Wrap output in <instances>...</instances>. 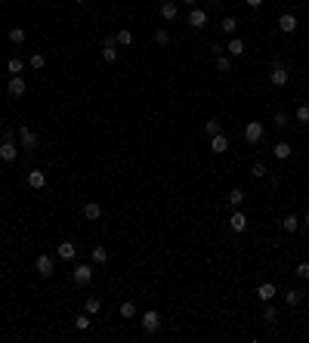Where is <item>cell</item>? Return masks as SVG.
I'll return each instance as SVG.
<instances>
[{
	"mask_svg": "<svg viewBox=\"0 0 309 343\" xmlns=\"http://www.w3.org/2000/svg\"><path fill=\"white\" fill-rule=\"evenodd\" d=\"M211 152H213V155H226V152H229V136H223V133L211 136Z\"/></svg>",
	"mask_w": 309,
	"mask_h": 343,
	"instance_id": "obj_13",
	"label": "cell"
},
{
	"mask_svg": "<svg viewBox=\"0 0 309 343\" xmlns=\"http://www.w3.org/2000/svg\"><path fill=\"white\" fill-rule=\"evenodd\" d=\"M90 257H93V263H105L108 260V250L105 247H93V250H90Z\"/></svg>",
	"mask_w": 309,
	"mask_h": 343,
	"instance_id": "obj_31",
	"label": "cell"
},
{
	"mask_svg": "<svg viewBox=\"0 0 309 343\" xmlns=\"http://www.w3.org/2000/svg\"><path fill=\"white\" fill-rule=\"evenodd\" d=\"M83 309H87L90 315H96L99 309H102V300H99V297H87V303H83Z\"/></svg>",
	"mask_w": 309,
	"mask_h": 343,
	"instance_id": "obj_25",
	"label": "cell"
},
{
	"mask_svg": "<svg viewBox=\"0 0 309 343\" xmlns=\"http://www.w3.org/2000/svg\"><path fill=\"white\" fill-rule=\"evenodd\" d=\"M226 53L232 56V59H235V56H241V53H244V40H241V37H229V47H226Z\"/></svg>",
	"mask_w": 309,
	"mask_h": 343,
	"instance_id": "obj_20",
	"label": "cell"
},
{
	"mask_svg": "<svg viewBox=\"0 0 309 343\" xmlns=\"http://www.w3.org/2000/svg\"><path fill=\"white\" fill-rule=\"evenodd\" d=\"M207 3H211V6H220V3H223V0H207Z\"/></svg>",
	"mask_w": 309,
	"mask_h": 343,
	"instance_id": "obj_45",
	"label": "cell"
},
{
	"mask_svg": "<svg viewBox=\"0 0 309 343\" xmlns=\"http://www.w3.org/2000/svg\"><path fill=\"white\" fill-rule=\"evenodd\" d=\"M278 31H281V34H294V31H297V16L294 13L278 16Z\"/></svg>",
	"mask_w": 309,
	"mask_h": 343,
	"instance_id": "obj_9",
	"label": "cell"
},
{
	"mask_svg": "<svg viewBox=\"0 0 309 343\" xmlns=\"http://www.w3.org/2000/svg\"><path fill=\"white\" fill-rule=\"evenodd\" d=\"M229 207H238L241 201H244V192H241V189H229Z\"/></svg>",
	"mask_w": 309,
	"mask_h": 343,
	"instance_id": "obj_26",
	"label": "cell"
},
{
	"mask_svg": "<svg viewBox=\"0 0 309 343\" xmlns=\"http://www.w3.org/2000/svg\"><path fill=\"white\" fill-rule=\"evenodd\" d=\"M114 40H118V47H130L133 44V31L130 28H121L118 34H114Z\"/></svg>",
	"mask_w": 309,
	"mask_h": 343,
	"instance_id": "obj_24",
	"label": "cell"
},
{
	"mask_svg": "<svg viewBox=\"0 0 309 343\" xmlns=\"http://www.w3.org/2000/svg\"><path fill=\"white\" fill-rule=\"evenodd\" d=\"M155 44H161V47H164V44H170V34H167L164 28H158V31H155Z\"/></svg>",
	"mask_w": 309,
	"mask_h": 343,
	"instance_id": "obj_36",
	"label": "cell"
},
{
	"mask_svg": "<svg viewBox=\"0 0 309 343\" xmlns=\"http://www.w3.org/2000/svg\"><path fill=\"white\" fill-rule=\"evenodd\" d=\"M275 294H278V288H275L272 281H263L260 288H257V297H260L263 303H272V297H275Z\"/></svg>",
	"mask_w": 309,
	"mask_h": 343,
	"instance_id": "obj_14",
	"label": "cell"
},
{
	"mask_svg": "<svg viewBox=\"0 0 309 343\" xmlns=\"http://www.w3.org/2000/svg\"><path fill=\"white\" fill-rule=\"evenodd\" d=\"M16 158H19V146H16L13 139H3V142H0V161H3V164H13Z\"/></svg>",
	"mask_w": 309,
	"mask_h": 343,
	"instance_id": "obj_4",
	"label": "cell"
},
{
	"mask_svg": "<svg viewBox=\"0 0 309 343\" xmlns=\"http://www.w3.org/2000/svg\"><path fill=\"white\" fill-rule=\"evenodd\" d=\"M90 325H93V322H90V312H83V315H78V319H74V328H78V331H87Z\"/></svg>",
	"mask_w": 309,
	"mask_h": 343,
	"instance_id": "obj_30",
	"label": "cell"
},
{
	"mask_svg": "<svg viewBox=\"0 0 309 343\" xmlns=\"http://www.w3.org/2000/svg\"><path fill=\"white\" fill-rule=\"evenodd\" d=\"M28 186H31V189H44V186H47V177H44L40 170H31V173H28Z\"/></svg>",
	"mask_w": 309,
	"mask_h": 343,
	"instance_id": "obj_22",
	"label": "cell"
},
{
	"mask_svg": "<svg viewBox=\"0 0 309 343\" xmlns=\"http://www.w3.org/2000/svg\"><path fill=\"white\" fill-rule=\"evenodd\" d=\"M291 152H294V148H291V142H275V146H272V155H275V161H288V158H291Z\"/></svg>",
	"mask_w": 309,
	"mask_h": 343,
	"instance_id": "obj_17",
	"label": "cell"
},
{
	"mask_svg": "<svg viewBox=\"0 0 309 343\" xmlns=\"http://www.w3.org/2000/svg\"><path fill=\"white\" fill-rule=\"evenodd\" d=\"M74 3H87V0H74Z\"/></svg>",
	"mask_w": 309,
	"mask_h": 343,
	"instance_id": "obj_46",
	"label": "cell"
},
{
	"mask_svg": "<svg viewBox=\"0 0 309 343\" xmlns=\"http://www.w3.org/2000/svg\"><path fill=\"white\" fill-rule=\"evenodd\" d=\"M229 59L232 56H216V71H229Z\"/></svg>",
	"mask_w": 309,
	"mask_h": 343,
	"instance_id": "obj_38",
	"label": "cell"
},
{
	"mask_svg": "<svg viewBox=\"0 0 309 343\" xmlns=\"http://www.w3.org/2000/svg\"><path fill=\"white\" fill-rule=\"evenodd\" d=\"M204 133H207V136H216V133H223V124L216 121V118H211V121L204 124Z\"/></svg>",
	"mask_w": 309,
	"mask_h": 343,
	"instance_id": "obj_27",
	"label": "cell"
},
{
	"mask_svg": "<svg viewBox=\"0 0 309 343\" xmlns=\"http://www.w3.org/2000/svg\"><path fill=\"white\" fill-rule=\"evenodd\" d=\"M71 281H74V284H90V281H93V266L78 263V266L71 269Z\"/></svg>",
	"mask_w": 309,
	"mask_h": 343,
	"instance_id": "obj_3",
	"label": "cell"
},
{
	"mask_svg": "<svg viewBox=\"0 0 309 343\" xmlns=\"http://www.w3.org/2000/svg\"><path fill=\"white\" fill-rule=\"evenodd\" d=\"M118 312L124 315V319H133V315H136V306H133L130 300H127V303H121V309H118Z\"/></svg>",
	"mask_w": 309,
	"mask_h": 343,
	"instance_id": "obj_33",
	"label": "cell"
},
{
	"mask_svg": "<svg viewBox=\"0 0 309 343\" xmlns=\"http://www.w3.org/2000/svg\"><path fill=\"white\" fill-rule=\"evenodd\" d=\"M297 121H300V124H309V105H306V102L297 108Z\"/></svg>",
	"mask_w": 309,
	"mask_h": 343,
	"instance_id": "obj_35",
	"label": "cell"
},
{
	"mask_svg": "<svg viewBox=\"0 0 309 343\" xmlns=\"http://www.w3.org/2000/svg\"><path fill=\"white\" fill-rule=\"evenodd\" d=\"M143 331L146 334H155L158 328H161V312H155V309H148V312H143Z\"/></svg>",
	"mask_w": 309,
	"mask_h": 343,
	"instance_id": "obj_5",
	"label": "cell"
},
{
	"mask_svg": "<svg viewBox=\"0 0 309 343\" xmlns=\"http://www.w3.org/2000/svg\"><path fill=\"white\" fill-rule=\"evenodd\" d=\"M211 53H213V56H223V53H226V47H220V44H211Z\"/></svg>",
	"mask_w": 309,
	"mask_h": 343,
	"instance_id": "obj_41",
	"label": "cell"
},
{
	"mask_svg": "<svg viewBox=\"0 0 309 343\" xmlns=\"http://www.w3.org/2000/svg\"><path fill=\"white\" fill-rule=\"evenodd\" d=\"M25 90H28V83H25V78H22V74H13V78L6 81V93H10V96H16V99H19V96H25Z\"/></svg>",
	"mask_w": 309,
	"mask_h": 343,
	"instance_id": "obj_6",
	"label": "cell"
},
{
	"mask_svg": "<svg viewBox=\"0 0 309 343\" xmlns=\"http://www.w3.org/2000/svg\"><path fill=\"white\" fill-rule=\"evenodd\" d=\"M34 272L40 275V278H49V275L56 272V260L49 254H40L37 260H34Z\"/></svg>",
	"mask_w": 309,
	"mask_h": 343,
	"instance_id": "obj_2",
	"label": "cell"
},
{
	"mask_svg": "<svg viewBox=\"0 0 309 343\" xmlns=\"http://www.w3.org/2000/svg\"><path fill=\"white\" fill-rule=\"evenodd\" d=\"M300 300H303V294H300L297 288H291L288 294H285V303H288V306H300Z\"/></svg>",
	"mask_w": 309,
	"mask_h": 343,
	"instance_id": "obj_29",
	"label": "cell"
},
{
	"mask_svg": "<svg viewBox=\"0 0 309 343\" xmlns=\"http://www.w3.org/2000/svg\"><path fill=\"white\" fill-rule=\"evenodd\" d=\"M297 275H300V278H309V263H300L297 266Z\"/></svg>",
	"mask_w": 309,
	"mask_h": 343,
	"instance_id": "obj_40",
	"label": "cell"
},
{
	"mask_svg": "<svg viewBox=\"0 0 309 343\" xmlns=\"http://www.w3.org/2000/svg\"><path fill=\"white\" fill-rule=\"evenodd\" d=\"M263 136H266V127H263L260 121H250V124H244V139L250 142V146H260Z\"/></svg>",
	"mask_w": 309,
	"mask_h": 343,
	"instance_id": "obj_1",
	"label": "cell"
},
{
	"mask_svg": "<svg viewBox=\"0 0 309 343\" xmlns=\"http://www.w3.org/2000/svg\"><path fill=\"white\" fill-rule=\"evenodd\" d=\"M19 142H22V148H37V133L28 127V124H22L19 127Z\"/></svg>",
	"mask_w": 309,
	"mask_h": 343,
	"instance_id": "obj_7",
	"label": "cell"
},
{
	"mask_svg": "<svg viewBox=\"0 0 309 343\" xmlns=\"http://www.w3.org/2000/svg\"><path fill=\"white\" fill-rule=\"evenodd\" d=\"M288 78H291V74H288L285 65H275V68L269 71V83H272V87H285Z\"/></svg>",
	"mask_w": 309,
	"mask_h": 343,
	"instance_id": "obj_10",
	"label": "cell"
},
{
	"mask_svg": "<svg viewBox=\"0 0 309 343\" xmlns=\"http://www.w3.org/2000/svg\"><path fill=\"white\" fill-rule=\"evenodd\" d=\"M177 16H179V3H177V0H164V3H161V19L173 22Z\"/></svg>",
	"mask_w": 309,
	"mask_h": 343,
	"instance_id": "obj_12",
	"label": "cell"
},
{
	"mask_svg": "<svg viewBox=\"0 0 309 343\" xmlns=\"http://www.w3.org/2000/svg\"><path fill=\"white\" fill-rule=\"evenodd\" d=\"M6 37H10V44L22 47L25 44V28H10V31H6Z\"/></svg>",
	"mask_w": 309,
	"mask_h": 343,
	"instance_id": "obj_23",
	"label": "cell"
},
{
	"mask_svg": "<svg viewBox=\"0 0 309 343\" xmlns=\"http://www.w3.org/2000/svg\"><path fill=\"white\" fill-rule=\"evenodd\" d=\"M102 59H105V62H114V59H118V40H114V37H105V40H102Z\"/></svg>",
	"mask_w": 309,
	"mask_h": 343,
	"instance_id": "obj_11",
	"label": "cell"
},
{
	"mask_svg": "<svg viewBox=\"0 0 309 343\" xmlns=\"http://www.w3.org/2000/svg\"><path fill=\"white\" fill-rule=\"evenodd\" d=\"M83 216H87V220H99V216H102V207L96 201H87L83 204Z\"/></svg>",
	"mask_w": 309,
	"mask_h": 343,
	"instance_id": "obj_21",
	"label": "cell"
},
{
	"mask_svg": "<svg viewBox=\"0 0 309 343\" xmlns=\"http://www.w3.org/2000/svg\"><path fill=\"white\" fill-rule=\"evenodd\" d=\"M275 319H278V312H275V306H266V309H263V322H269V325H272Z\"/></svg>",
	"mask_w": 309,
	"mask_h": 343,
	"instance_id": "obj_37",
	"label": "cell"
},
{
	"mask_svg": "<svg viewBox=\"0 0 309 343\" xmlns=\"http://www.w3.org/2000/svg\"><path fill=\"white\" fill-rule=\"evenodd\" d=\"M56 254H59V260H74V257H78V245H74V241H59V245H56Z\"/></svg>",
	"mask_w": 309,
	"mask_h": 343,
	"instance_id": "obj_8",
	"label": "cell"
},
{
	"mask_svg": "<svg viewBox=\"0 0 309 343\" xmlns=\"http://www.w3.org/2000/svg\"><path fill=\"white\" fill-rule=\"evenodd\" d=\"M229 229H232V232H244V229H247V216L241 213V211L229 213Z\"/></svg>",
	"mask_w": 309,
	"mask_h": 343,
	"instance_id": "obj_16",
	"label": "cell"
},
{
	"mask_svg": "<svg viewBox=\"0 0 309 343\" xmlns=\"http://www.w3.org/2000/svg\"><path fill=\"white\" fill-rule=\"evenodd\" d=\"M179 3H186V6H195V3H198V0H179Z\"/></svg>",
	"mask_w": 309,
	"mask_h": 343,
	"instance_id": "obj_43",
	"label": "cell"
},
{
	"mask_svg": "<svg viewBox=\"0 0 309 343\" xmlns=\"http://www.w3.org/2000/svg\"><path fill=\"white\" fill-rule=\"evenodd\" d=\"M272 124H275V127H278V130H285V127H288V114H281V112H278V114H275V121H272Z\"/></svg>",
	"mask_w": 309,
	"mask_h": 343,
	"instance_id": "obj_39",
	"label": "cell"
},
{
	"mask_svg": "<svg viewBox=\"0 0 309 343\" xmlns=\"http://www.w3.org/2000/svg\"><path fill=\"white\" fill-rule=\"evenodd\" d=\"M220 31H223L226 37H232V34L238 31V19H235V16H226V19L220 22Z\"/></svg>",
	"mask_w": 309,
	"mask_h": 343,
	"instance_id": "obj_18",
	"label": "cell"
},
{
	"mask_svg": "<svg viewBox=\"0 0 309 343\" xmlns=\"http://www.w3.org/2000/svg\"><path fill=\"white\" fill-rule=\"evenodd\" d=\"M22 68H25V62L19 59V56H13V59L6 62V71H10V74H22Z\"/></svg>",
	"mask_w": 309,
	"mask_h": 343,
	"instance_id": "obj_28",
	"label": "cell"
},
{
	"mask_svg": "<svg viewBox=\"0 0 309 343\" xmlns=\"http://www.w3.org/2000/svg\"><path fill=\"white\" fill-rule=\"evenodd\" d=\"M0 3H3V0H0Z\"/></svg>",
	"mask_w": 309,
	"mask_h": 343,
	"instance_id": "obj_47",
	"label": "cell"
},
{
	"mask_svg": "<svg viewBox=\"0 0 309 343\" xmlns=\"http://www.w3.org/2000/svg\"><path fill=\"white\" fill-rule=\"evenodd\" d=\"M28 65H31V68H44V65H47V59H44V56H40V53H34V56H31V59H28Z\"/></svg>",
	"mask_w": 309,
	"mask_h": 343,
	"instance_id": "obj_34",
	"label": "cell"
},
{
	"mask_svg": "<svg viewBox=\"0 0 309 343\" xmlns=\"http://www.w3.org/2000/svg\"><path fill=\"white\" fill-rule=\"evenodd\" d=\"M189 25H192V28H204V25H207V10H198V6H192Z\"/></svg>",
	"mask_w": 309,
	"mask_h": 343,
	"instance_id": "obj_15",
	"label": "cell"
},
{
	"mask_svg": "<svg viewBox=\"0 0 309 343\" xmlns=\"http://www.w3.org/2000/svg\"><path fill=\"white\" fill-rule=\"evenodd\" d=\"M250 173H254V177H257V180H263V177H269V170H266V164H263V161H257L254 167H250Z\"/></svg>",
	"mask_w": 309,
	"mask_h": 343,
	"instance_id": "obj_32",
	"label": "cell"
},
{
	"mask_svg": "<svg viewBox=\"0 0 309 343\" xmlns=\"http://www.w3.org/2000/svg\"><path fill=\"white\" fill-rule=\"evenodd\" d=\"M300 226H303V220H300L297 213H288L285 220H281V229H285V232H297Z\"/></svg>",
	"mask_w": 309,
	"mask_h": 343,
	"instance_id": "obj_19",
	"label": "cell"
},
{
	"mask_svg": "<svg viewBox=\"0 0 309 343\" xmlns=\"http://www.w3.org/2000/svg\"><path fill=\"white\" fill-rule=\"evenodd\" d=\"M303 226H306V229H309V211H306V216H303Z\"/></svg>",
	"mask_w": 309,
	"mask_h": 343,
	"instance_id": "obj_44",
	"label": "cell"
},
{
	"mask_svg": "<svg viewBox=\"0 0 309 343\" xmlns=\"http://www.w3.org/2000/svg\"><path fill=\"white\" fill-rule=\"evenodd\" d=\"M244 3L250 6V10H254V6H263V3H266V0H244Z\"/></svg>",
	"mask_w": 309,
	"mask_h": 343,
	"instance_id": "obj_42",
	"label": "cell"
}]
</instances>
